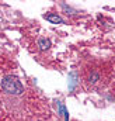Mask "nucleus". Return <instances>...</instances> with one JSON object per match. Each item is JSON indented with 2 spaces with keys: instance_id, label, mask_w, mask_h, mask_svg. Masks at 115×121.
<instances>
[{
  "instance_id": "obj_1",
  "label": "nucleus",
  "mask_w": 115,
  "mask_h": 121,
  "mask_svg": "<svg viewBox=\"0 0 115 121\" xmlns=\"http://www.w3.org/2000/svg\"><path fill=\"white\" fill-rule=\"evenodd\" d=\"M1 89L6 91L7 94H13V96H21L24 93V86L20 82V79L17 76L13 75H7L1 79Z\"/></svg>"
},
{
  "instance_id": "obj_2",
  "label": "nucleus",
  "mask_w": 115,
  "mask_h": 121,
  "mask_svg": "<svg viewBox=\"0 0 115 121\" xmlns=\"http://www.w3.org/2000/svg\"><path fill=\"white\" fill-rule=\"evenodd\" d=\"M44 18L52 24H65V20L58 13H46V14H44Z\"/></svg>"
},
{
  "instance_id": "obj_3",
  "label": "nucleus",
  "mask_w": 115,
  "mask_h": 121,
  "mask_svg": "<svg viewBox=\"0 0 115 121\" xmlns=\"http://www.w3.org/2000/svg\"><path fill=\"white\" fill-rule=\"evenodd\" d=\"M77 83H79V76H77V72L73 70V72L69 73V90L73 91L76 89Z\"/></svg>"
},
{
  "instance_id": "obj_4",
  "label": "nucleus",
  "mask_w": 115,
  "mask_h": 121,
  "mask_svg": "<svg viewBox=\"0 0 115 121\" xmlns=\"http://www.w3.org/2000/svg\"><path fill=\"white\" fill-rule=\"evenodd\" d=\"M37 44H38V48L41 51H46L51 48V39H48V38H39Z\"/></svg>"
},
{
  "instance_id": "obj_5",
  "label": "nucleus",
  "mask_w": 115,
  "mask_h": 121,
  "mask_svg": "<svg viewBox=\"0 0 115 121\" xmlns=\"http://www.w3.org/2000/svg\"><path fill=\"white\" fill-rule=\"evenodd\" d=\"M100 79H101V75H100L97 70L90 72V73H88V76H87V80H88V83H90V85H95Z\"/></svg>"
},
{
  "instance_id": "obj_6",
  "label": "nucleus",
  "mask_w": 115,
  "mask_h": 121,
  "mask_svg": "<svg viewBox=\"0 0 115 121\" xmlns=\"http://www.w3.org/2000/svg\"><path fill=\"white\" fill-rule=\"evenodd\" d=\"M60 7H62V9L65 10V13H66L67 16H76V14L79 13V11H77L76 9H73L72 6H69V4H66V3H63V1L60 3Z\"/></svg>"
},
{
  "instance_id": "obj_7",
  "label": "nucleus",
  "mask_w": 115,
  "mask_h": 121,
  "mask_svg": "<svg viewBox=\"0 0 115 121\" xmlns=\"http://www.w3.org/2000/svg\"><path fill=\"white\" fill-rule=\"evenodd\" d=\"M63 117H65V121H69V111L66 110V107L63 110Z\"/></svg>"
}]
</instances>
